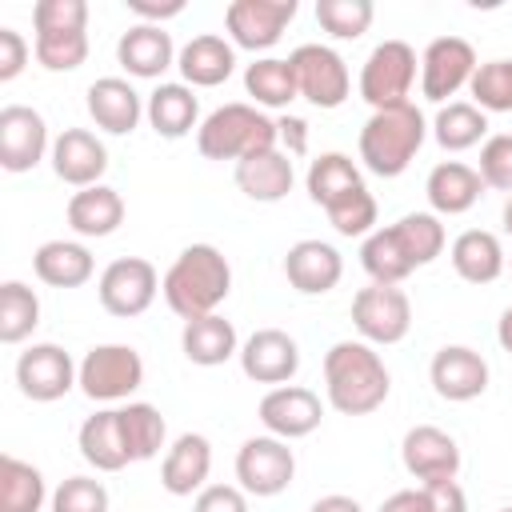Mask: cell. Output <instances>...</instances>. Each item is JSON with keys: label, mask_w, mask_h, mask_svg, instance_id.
<instances>
[{"label": "cell", "mask_w": 512, "mask_h": 512, "mask_svg": "<svg viewBox=\"0 0 512 512\" xmlns=\"http://www.w3.org/2000/svg\"><path fill=\"white\" fill-rule=\"evenodd\" d=\"M240 372L256 384H288L300 372V344L284 328H256L240 344Z\"/></svg>", "instance_id": "e0dca14e"}, {"label": "cell", "mask_w": 512, "mask_h": 512, "mask_svg": "<svg viewBox=\"0 0 512 512\" xmlns=\"http://www.w3.org/2000/svg\"><path fill=\"white\" fill-rule=\"evenodd\" d=\"M32 32H88V4L84 0H36L32 4Z\"/></svg>", "instance_id": "f6af8a7d"}, {"label": "cell", "mask_w": 512, "mask_h": 512, "mask_svg": "<svg viewBox=\"0 0 512 512\" xmlns=\"http://www.w3.org/2000/svg\"><path fill=\"white\" fill-rule=\"evenodd\" d=\"M120 428H124V444H128L132 464L160 456V448L168 440V424H164L160 408L144 404V400H132V404L120 408Z\"/></svg>", "instance_id": "8d00e7d4"}, {"label": "cell", "mask_w": 512, "mask_h": 512, "mask_svg": "<svg viewBox=\"0 0 512 512\" xmlns=\"http://www.w3.org/2000/svg\"><path fill=\"white\" fill-rule=\"evenodd\" d=\"M44 152H52L44 116L28 104L0 108V164H4V172H32L44 160Z\"/></svg>", "instance_id": "2e32d148"}, {"label": "cell", "mask_w": 512, "mask_h": 512, "mask_svg": "<svg viewBox=\"0 0 512 512\" xmlns=\"http://www.w3.org/2000/svg\"><path fill=\"white\" fill-rule=\"evenodd\" d=\"M80 364L60 344H32L16 356V384L32 404H52L76 388Z\"/></svg>", "instance_id": "4fadbf2b"}, {"label": "cell", "mask_w": 512, "mask_h": 512, "mask_svg": "<svg viewBox=\"0 0 512 512\" xmlns=\"http://www.w3.org/2000/svg\"><path fill=\"white\" fill-rule=\"evenodd\" d=\"M192 512H248V492L240 484H208L196 492Z\"/></svg>", "instance_id": "c3c4849f"}, {"label": "cell", "mask_w": 512, "mask_h": 512, "mask_svg": "<svg viewBox=\"0 0 512 512\" xmlns=\"http://www.w3.org/2000/svg\"><path fill=\"white\" fill-rule=\"evenodd\" d=\"M296 476V456L280 436H248L236 452V480L248 496H280Z\"/></svg>", "instance_id": "30bf717a"}, {"label": "cell", "mask_w": 512, "mask_h": 512, "mask_svg": "<svg viewBox=\"0 0 512 512\" xmlns=\"http://www.w3.org/2000/svg\"><path fill=\"white\" fill-rule=\"evenodd\" d=\"M40 324V296L24 280L0 284V344H20Z\"/></svg>", "instance_id": "f35d334b"}, {"label": "cell", "mask_w": 512, "mask_h": 512, "mask_svg": "<svg viewBox=\"0 0 512 512\" xmlns=\"http://www.w3.org/2000/svg\"><path fill=\"white\" fill-rule=\"evenodd\" d=\"M168 308L180 316V320H196V316H212L228 292H232V268H228V256L216 248V244H188L172 268L164 272V284H160Z\"/></svg>", "instance_id": "7a4b0ae2"}, {"label": "cell", "mask_w": 512, "mask_h": 512, "mask_svg": "<svg viewBox=\"0 0 512 512\" xmlns=\"http://www.w3.org/2000/svg\"><path fill=\"white\" fill-rule=\"evenodd\" d=\"M500 220H504V232H508V236H512V200H508V204H504V212H500Z\"/></svg>", "instance_id": "6f0895ef"}, {"label": "cell", "mask_w": 512, "mask_h": 512, "mask_svg": "<svg viewBox=\"0 0 512 512\" xmlns=\"http://www.w3.org/2000/svg\"><path fill=\"white\" fill-rule=\"evenodd\" d=\"M144 116H148V124H152L156 136L180 140L192 128H200V100H196V92L184 80H168V84H156L148 92Z\"/></svg>", "instance_id": "484cf974"}, {"label": "cell", "mask_w": 512, "mask_h": 512, "mask_svg": "<svg viewBox=\"0 0 512 512\" xmlns=\"http://www.w3.org/2000/svg\"><path fill=\"white\" fill-rule=\"evenodd\" d=\"M176 44L160 24H132L120 40H116V60L128 76L136 80H156L176 64Z\"/></svg>", "instance_id": "7402d4cb"}, {"label": "cell", "mask_w": 512, "mask_h": 512, "mask_svg": "<svg viewBox=\"0 0 512 512\" xmlns=\"http://www.w3.org/2000/svg\"><path fill=\"white\" fill-rule=\"evenodd\" d=\"M328 212V224L340 232V236H372L376 232V196L368 192V188H356V192H348L344 200H336L332 208H324Z\"/></svg>", "instance_id": "ee69618b"}, {"label": "cell", "mask_w": 512, "mask_h": 512, "mask_svg": "<svg viewBox=\"0 0 512 512\" xmlns=\"http://www.w3.org/2000/svg\"><path fill=\"white\" fill-rule=\"evenodd\" d=\"M68 228L76 236H88V240H100V236H112L120 224H124V196L108 184H92V188H80L68 196Z\"/></svg>", "instance_id": "83f0119b"}, {"label": "cell", "mask_w": 512, "mask_h": 512, "mask_svg": "<svg viewBox=\"0 0 512 512\" xmlns=\"http://www.w3.org/2000/svg\"><path fill=\"white\" fill-rule=\"evenodd\" d=\"M32 272L48 288H80L92 280L96 260L80 240H44L32 252Z\"/></svg>", "instance_id": "f546056e"}, {"label": "cell", "mask_w": 512, "mask_h": 512, "mask_svg": "<svg viewBox=\"0 0 512 512\" xmlns=\"http://www.w3.org/2000/svg\"><path fill=\"white\" fill-rule=\"evenodd\" d=\"M376 512H428L424 488H400V492H392Z\"/></svg>", "instance_id": "db71d44e"}, {"label": "cell", "mask_w": 512, "mask_h": 512, "mask_svg": "<svg viewBox=\"0 0 512 512\" xmlns=\"http://www.w3.org/2000/svg\"><path fill=\"white\" fill-rule=\"evenodd\" d=\"M88 116L96 128L112 132V136H128L136 132L140 116H144V100L140 92L124 80V76H100L88 84Z\"/></svg>", "instance_id": "603a6c76"}, {"label": "cell", "mask_w": 512, "mask_h": 512, "mask_svg": "<svg viewBox=\"0 0 512 512\" xmlns=\"http://www.w3.org/2000/svg\"><path fill=\"white\" fill-rule=\"evenodd\" d=\"M432 136L444 152H468L488 136V112H480L472 100H448L432 120Z\"/></svg>", "instance_id": "836d02e7"}, {"label": "cell", "mask_w": 512, "mask_h": 512, "mask_svg": "<svg viewBox=\"0 0 512 512\" xmlns=\"http://www.w3.org/2000/svg\"><path fill=\"white\" fill-rule=\"evenodd\" d=\"M392 232H396L404 256L412 260V268L432 264V260L444 252V244H448L444 224H440L436 212H408V216H400V220L392 224Z\"/></svg>", "instance_id": "ab89813d"}, {"label": "cell", "mask_w": 512, "mask_h": 512, "mask_svg": "<svg viewBox=\"0 0 512 512\" xmlns=\"http://www.w3.org/2000/svg\"><path fill=\"white\" fill-rule=\"evenodd\" d=\"M468 92L480 112H512V56L476 64Z\"/></svg>", "instance_id": "7bdbcfd3"}, {"label": "cell", "mask_w": 512, "mask_h": 512, "mask_svg": "<svg viewBox=\"0 0 512 512\" xmlns=\"http://www.w3.org/2000/svg\"><path fill=\"white\" fill-rule=\"evenodd\" d=\"M48 500L40 468L4 452L0 456V512H40Z\"/></svg>", "instance_id": "e575fe53"}, {"label": "cell", "mask_w": 512, "mask_h": 512, "mask_svg": "<svg viewBox=\"0 0 512 512\" xmlns=\"http://www.w3.org/2000/svg\"><path fill=\"white\" fill-rule=\"evenodd\" d=\"M372 0H316V20L336 40H360L372 28Z\"/></svg>", "instance_id": "60d3db41"}, {"label": "cell", "mask_w": 512, "mask_h": 512, "mask_svg": "<svg viewBox=\"0 0 512 512\" xmlns=\"http://www.w3.org/2000/svg\"><path fill=\"white\" fill-rule=\"evenodd\" d=\"M276 132H280V144L288 148V156H304L308 152V124L300 116H280Z\"/></svg>", "instance_id": "f5cc1de1"}, {"label": "cell", "mask_w": 512, "mask_h": 512, "mask_svg": "<svg viewBox=\"0 0 512 512\" xmlns=\"http://www.w3.org/2000/svg\"><path fill=\"white\" fill-rule=\"evenodd\" d=\"M500 512H512V508H500Z\"/></svg>", "instance_id": "680465c9"}, {"label": "cell", "mask_w": 512, "mask_h": 512, "mask_svg": "<svg viewBox=\"0 0 512 512\" xmlns=\"http://www.w3.org/2000/svg\"><path fill=\"white\" fill-rule=\"evenodd\" d=\"M32 56L48 72H76L88 60V32H40L32 36Z\"/></svg>", "instance_id": "b9f144b4"}, {"label": "cell", "mask_w": 512, "mask_h": 512, "mask_svg": "<svg viewBox=\"0 0 512 512\" xmlns=\"http://www.w3.org/2000/svg\"><path fill=\"white\" fill-rule=\"evenodd\" d=\"M284 276L300 296H324L340 284L344 260L328 240H296L284 256Z\"/></svg>", "instance_id": "ffe728a7"}, {"label": "cell", "mask_w": 512, "mask_h": 512, "mask_svg": "<svg viewBox=\"0 0 512 512\" xmlns=\"http://www.w3.org/2000/svg\"><path fill=\"white\" fill-rule=\"evenodd\" d=\"M296 184V168H292V156L272 148V152H256V156H244L236 164V188L256 200V204H276L292 192Z\"/></svg>", "instance_id": "4316f807"}, {"label": "cell", "mask_w": 512, "mask_h": 512, "mask_svg": "<svg viewBox=\"0 0 512 512\" xmlns=\"http://www.w3.org/2000/svg\"><path fill=\"white\" fill-rule=\"evenodd\" d=\"M304 188H308L312 204L332 208V204H336V200H344L348 192L364 188V180H360V168H356V160H352V156H344V152H320V156L308 164Z\"/></svg>", "instance_id": "d6a6232c"}, {"label": "cell", "mask_w": 512, "mask_h": 512, "mask_svg": "<svg viewBox=\"0 0 512 512\" xmlns=\"http://www.w3.org/2000/svg\"><path fill=\"white\" fill-rule=\"evenodd\" d=\"M480 180L484 188L512 192V132H496L480 144Z\"/></svg>", "instance_id": "7dc6e473"}, {"label": "cell", "mask_w": 512, "mask_h": 512, "mask_svg": "<svg viewBox=\"0 0 512 512\" xmlns=\"http://www.w3.org/2000/svg\"><path fill=\"white\" fill-rule=\"evenodd\" d=\"M76 384L96 404L128 400L144 384V360L132 344H96V348L84 352Z\"/></svg>", "instance_id": "5b68a950"}, {"label": "cell", "mask_w": 512, "mask_h": 512, "mask_svg": "<svg viewBox=\"0 0 512 512\" xmlns=\"http://www.w3.org/2000/svg\"><path fill=\"white\" fill-rule=\"evenodd\" d=\"M296 0H232L224 8V28L232 36V48L264 52L272 48L284 28L296 20Z\"/></svg>", "instance_id": "7c38bea8"}, {"label": "cell", "mask_w": 512, "mask_h": 512, "mask_svg": "<svg viewBox=\"0 0 512 512\" xmlns=\"http://www.w3.org/2000/svg\"><path fill=\"white\" fill-rule=\"evenodd\" d=\"M496 340H500V348L512 356V308H504V312H500V324H496Z\"/></svg>", "instance_id": "9f6ffc18"}, {"label": "cell", "mask_w": 512, "mask_h": 512, "mask_svg": "<svg viewBox=\"0 0 512 512\" xmlns=\"http://www.w3.org/2000/svg\"><path fill=\"white\" fill-rule=\"evenodd\" d=\"M416 48L404 44V40H380L364 68H360V100L376 108H396V104H408L412 96V84H416Z\"/></svg>", "instance_id": "8992f818"}, {"label": "cell", "mask_w": 512, "mask_h": 512, "mask_svg": "<svg viewBox=\"0 0 512 512\" xmlns=\"http://www.w3.org/2000/svg\"><path fill=\"white\" fill-rule=\"evenodd\" d=\"M448 256H452L456 276L468 280V284H492V280H500V272H504V264H508V260H504V248H500V240H496V232H484V228L460 232V236L452 240Z\"/></svg>", "instance_id": "1f68e13d"}, {"label": "cell", "mask_w": 512, "mask_h": 512, "mask_svg": "<svg viewBox=\"0 0 512 512\" xmlns=\"http://www.w3.org/2000/svg\"><path fill=\"white\" fill-rule=\"evenodd\" d=\"M420 488H424L428 512H468V496L456 480H428Z\"/></svg>", "instance_id": "f907efd6"}, {"label": "cell", "mask_w": 512, "mask_h": 512, "mask_svg": "<svg viewBox=\"0 0 512 512\" xmlns=\"http://www.w3.org/2000/svg\"><path fill=\"white\" fill-rule=\"evenodd\" d=\"M28 56H32L28 40L16 28H0V84L16 80L24 72V64H28Z\"/></svg>", "instance_id": "681fc988"}, {"label": "cell", "mask_w": 512, "mask_h": 512, "mask_svg": "<svg viewBox=\"0 0 512 512\" xmlns=\"http://www.w3.org/2000/svg\"><path fill=\"white\" fill-rule=\"evenodd\" d=\"M244 92L252 96L256 108H288L300 88H296V76H292V64L288 60H276V56H264L256 64L244 68Z\"/></svg>", "instance_id": "d590c367"}, {"label": "cell", "mask_w": 512, "mask_h": 512, "mask_svg": "<svg viewBox=\"0 0 512 512\" xmlns=\"http://www.w3.org/2000/svg\"><path fill=\"white\" fill-rule=\"evenodd\" d=\"M476 76V48L464 36H436L420 56V92L432 104H448Z\"/></svg>", "instance_id": "8fae6325"}, {"label": "cell", "mask_w": 512, "mask_h": 512, "mask_svg": "<svg viewBox=\"0 0 512 512\" xmlns=\"http://www.w3.org/2000/svg\"><path fill=\"white\" fill-rule=\"evenodd\" d=\"M160 272L152 268V260L144 256H120L112 260L104 272H100V284H96V296L104 304V312L120 316V320H132L140 312L152 308L156 292H160Z\"/></svg>", "instance_id": "ba28073f"}, {"label": "cell", "mask_w": 512, "mask_h": 512, "mask_svg": "<svg viewBox=\"0 0 512 512\" xmlns=\"http://www.w3.org/2000/svg\"><path fill=\"white\" fill-rule=\"evenodd\" d=\"M424 136H428V124L412 100L396 108H376L360 128V160L372 176L392 180L416 160V152L424 148Z\"/></svg>", "instance_id": "3957f363"}, {"label": "cell", "mask_w": 512, "mask_h": 512, "mask_svg": "<svg viewBox=\"0 0 512 512\" xmlns=\"http://www.w3.org/2000/svg\"><path fill=\"white\" fill-rule=\"evenodd\" d=\"M400 460H404L408 476H416L420 484H428V480H456V472H460V444L444 428H436V424H416V428L404 432Z\"/></svg>", "instance_id": "ac0fdd59"}, {"label": "cell", "mask_w": 512, "mask_h": 512, "mask_svg": "<svg viewBox=\"0 0 512 512\" xmlns=\"http://www.w3.org/2000/svg\"><path fill=\"white\" fill-rule=\"evenodd\" d=\"M308 512H364V508H360L352 496H340V492H332V496H320V500H316Z\"/></svg>", "instance_id": "11a10c76"}, {"label": "cell", "mask_w": 512, "mask_h": 512, "mask_svg": "<svg viewBox=\"0 0 512 512\" xmlns=\"http://www.w3.org/2000/svg\"><path fill=\"white\" fill-rule=\"evenodd\" d=\"M80 456L96 468V472H120L132 464L128 444H124V428H120V408H100L80 424Z\"/></svg>", "instance_id": "f1b7e54d"}, {"label": "cell", "mask_w": 512, "mask_h": 512, "mask_svg": "<svg viewBox=\"0 0 512 512\" xmlns=\"http://www.w3.org/2000/svg\"><path fill=\"white\" fill-rule=\"evenodd\" d=\"M52 172L64 180V184H72L76 192L80 188H92V184H100V176L108 172V148H104V140L96 136V132H88V128H64L56 140H52Z\"/></svg>", "instance_id": "d6986e66"}, {"label": "cell", "mask_w": 512, "mask_h": 512, "mask_svg": "<svg viewBox=\"0 0 512 512\" xmlns=\"http://www.w3.org/2000/svg\"><path fill=\"white\" fill-rule=\"evenodd\" d=\"M360 268L372 276V284H404L416 272L412 260L404 256L392 224L388 228H376L372 236H364V244H360Z\"/></svg>", "instance_id": "74e56055"}, {"label": "cell", "mask_w": 512, "mask_h": 512, "mask_svg": "<svg viewBox=\"0 0 512 512\" xmlns=\"http://www.w3.org/2000/svg\"><path fill=\"white\" fill-rule=\"evenodd\" d=\"M124 4H128V12H132V16H140V24H160V28H164V20H172V16H180V12H184V0H168V4L124 0Z\"/></svg>", "instance_id": "816d5d0a"}, {"label": "cell", "mask_w": 512, "mask_h": 512, "mask_svg": "<svg viewBox=\"0 0 512 512\" xmlns=\"http://www.w3.org/2000/svg\"><path fill=\"white\" fill-rule=\"evenodd\" d=\"M180 352L188 356V364L216 368V364H224V360L240 356V340H236L232 320H224L220 312H212V316L184 320V332H180Z\"/></svg>", "instance_id": "4dcf8cb0"}, {"label": "cell", "mask_w": 512, "mask_h": 512, "mask_svg": "<svg viewBox=\"0 0 512 512\" xmlns=\"http://www.w3.org/2000/svg\"><path fill=\"white\" fill-rule=\"evenodd\" d=\"M276 144H280L276 120L264 116V108L244 104V100L212 108L196 128V148L204 160H236L240 164L244 156L272 152Z\"/></svg>", "instance_id": "277c9868"}, {"label": "cell", "mask_w": 512, "mask_h": 512, "mask_svg": "<svg viewBox=\"0 0 512 512\" xmlns=\"http://www.w3.org/2000/svg\"><path fill=\"white\" fill-rule=\"evenodd\" d=\"M424 196L436 216H464L484 196V180L464 160H440L424 180Z\"/></svg>", "instance_id": "cb8c5ba5"}, {"label": "cell", "mask_w": 512, "mask_h": 512, "mask_svg": "<svg viewBox=\"0 0 512 512\" xmlns=\"http://www.w3.org/2000/svg\"><path fill=\"white\" fill-rule=\"evenodd\" d=\"M176 68L188 88H216L236 72V48L216 32H200L180 48Z\"/></svg>", "instance_id": "d4e9b609"}, {"label": "cell", "mask_w": 512, "mask_h": 512, "mask_svg": "<svg viewBox=\"0 0 512 512\" xmlns=\"http://www.w3.org/2000/svg\"><path fill=\"white\" fill-rule=\"evenodd\" d=\"M428 380L440 400L468 404L488 392V360L468 344H444L428 364Z\"/></svg>", "instance_id": "5bb4252c"}, {"label": "cell", "mask_w": 512, "mask_h": 512, "mask_svg": "<svg viewBox=\"0 0 512 512\" xmlns=\"http://www.w3.org/2000/svg\"><path fill=\"white\" fill-rule=\"evenodd\" d=\"M52 512H108V488L92 476H68L52 492Z\"/></svg>", "instance_id": "bcb514c9"}, {"label": "cell", "mask_w": 512, "mask_h": 512, "mask_svg": "<svg viewBox=\"0 0 512 512\" xmlns=\"http://www.w3.org/2000/svg\"><path fill=\"white\" fill-rule=\"evenodd\" d=\"M292 76H296V88L308 104L316 108H340L352 92V76H348V64L336 48L328 44H300L292 56Z\"/></svg>", "instance_id": "9c48e42d"}, {"label": "cell", "mask_w": 512, "mask_h": 512, "mask_svg": "<svg viewBox=\"0 0 512 512\" xmlns=\"http://www.w3.org/2000/svg\"><path fill=\"white\" fill-rule=\"evenodd\" d=\"M208 472H212V444L200 432L176 436L160 460V484L168 496H196L200 488H208Z\"/></svg>", "instance_id": "44dd1931"}, {"label": "cell", "mask_w": 512, "mask_h": 512, "mask_svg": "<svg viewBox=\"0 0 512 512\" xmlns=\"http://www.w3.org/2000/svg\"><path fill=\"white\" fill-rule=\"evenodd\" d=\"M324 392L340 416H368L388 400L392 376L372 344L336 340L324 352Z\"/></svg>", "instance_id": "6da1fadb"}, {"label": "cell", "mask_w": 512, "mask_h": 512, "mask_svg": "<svg viewBox=\"0 0 512 512\" xmlns=\"http://www.w3.org/2000/svg\"><path fill=\"white\" fill-rule=\"evenodd\" d=\"M352 328L364 344H400L412 328V300L400 284H368L352 296Z\"/></svg>", "instance_id": "52a82bcc"}, {"label": "cell", "mask_w": 512, "mask_h": 512, "mask_svg": "<svg viewBox=\"0 0 512 512\" xmlns=\"http://www.w3.org/2000/svg\"><path fill=\"white\" fill-rule=\"evenodd\" d=\"M260 424L268 428V436H280V440H300V436H312L324 420V404L312 388L304 384H280L272 392H264L260 400Z\"/></svg>", "instance_id": "9a60e30c"}]
</instances>
